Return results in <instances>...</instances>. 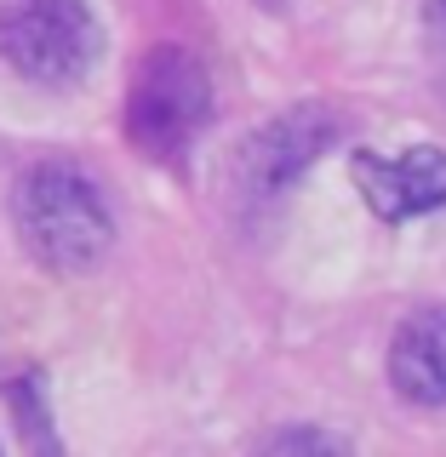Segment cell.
<instances>
[{"instance_id": "6da1fadb", "label": "cell", "mask_w": 446, "mask_h": 457, "mask_svg": "<svg viewBox=\"0 0 446 457\" xmlns=\"http://www.w3.org/2000/svg\"><path fill=\"white\" fill-rule=\"evenodd\" d=\"M18 235L52 275H86L114 240V218L97 183L69 161L29 166L18 183Z\"/></svg>"}, {"instance_id": "7a4b0ae2", "label": "cell", "mask_w": 446, "mask_h": 457, "mask_svg": "<svg viewBox=\"0 0 446 457\" xmlns=\"http://www.w3.org/2000/svg\"><path fill=\"white\" fill-rule=\"evenodd\" d=\"M104 52V29L80 0H0V57L35 86H75Z\"/></svg>"}, {"instance_id": "3957f363", "label": "cell", "mask_w": 446, "mask_h": 457, "mask_svg": "<svg viewBox=\"0 0 446 457\" xmlns=\"http://www.w3.org/2000/svg\"><path fill=\"white\" fill-rule=\"evenodd\" d=\"M212 120V80L183 46H155L132 75V104H126V132L143 154L178 161Z\"/></svg>"}, {"instance_id": "277c9868", "label": "cell", "mask_w": 446, "mask_h": 457, "mask_svg": "<svg viewBox=\"0 0 446 457\" xmlns=\"http://www.w3.org/2000/svg\"><path fill=\"white\" fill-rule=\"evenodd\" d=\"M355 178H361V195L378 218L407 223L424 218V212L446 206V154L441 149H407L400 161H378V154H355Z\"/></svg>"}, {"instance_id": "5b68a950", "label": "cell", "mask_w": 446, "mask_h": 457, "mask_svg": "<svg viewBox=\"0 0 446 457\" xmlns=\"http://www.w3.org/2000/svg\"><path fill=\"white\" fill-rule=\"evenodd\" d=\"M390 383L412 406H446V303L407 314L390 343Z\"/></svg>"}, {"instance_id": "8992f818", "label": "cell", "mask_w": 446, "mask_h": 457, "mask_svg": "<svg viewBox=\"0 0 446 457\" xmlns=\"http://www.w3.org/2000/svg\"><path fill=\"white\" fill-rule=\"evenodd\" d=\"M326 137H332V120H326V114H315V109L275 120V126H269V132L247 149L252 183H257V189H281V183H292V171L309 166V154H321Z\"/></svg>"}, {"instance_id": "52a82bcc", "label": "cell", "mask_w": 446, "mask_h": 457, "mask_svg": "<svg viewBox=\"0 0 446 457\" xmlns=\"http://www.w3.org/2000/svg\"><path fill=\"white\" fill-rule=\"evenodd\" d=\"M275 452H343L332 435H275Z\"/></svg>"}, {"instance_id": "ba28073f", "label": "cell", "mask_w": 446, "mask_h": 457, "mask_svg": "<svg viewBox=\"0 0 446 457\" xmlns=\"http://www.w3.org/2000/svg\"><path fill=\"white\" fill-rule=\"evenodd\" d=\"M424 23H429V35H435L441 46H446V0H435V6L424 12Z\"/></svg>"}]
</instances>
